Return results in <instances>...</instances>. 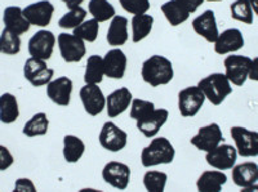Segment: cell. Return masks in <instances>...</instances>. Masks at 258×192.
<instances>
[{
  "label": "cell",
  "mask_w": 258,
  "mask_h": 192,
  "mask_svg": "<svg viewBox=\"0 0 258 192\" xmlns=\"http://www.w3.org/2000/svg\"><path fill=\"white\" fill-rule=\"evenodd\" d=\"M142 80L150 87H160L173 80V65L164 55H151L142 63L141 67Z\"/></svg>",
  "instance_id": "1"
},
{
  "label": "cell",
  "mask_w": 258,
  "mask_h": 192,
  "mask_svg": "<svg viewBox=\"0 0 258 192\" xmlns=\"http://www.w3.org/2000/svg\"><path fill=\"white\" fill-rule=\"evenodd\" d=\"M176 157V149L168 138L154 137L141 152V164L145 168L172 164Z\"/></svg>",
  "instance_id": "2"
},
{
  "label": "cell",
  "mask_w": 258,
  "mask_h": 192,
  "mask_svg": "<svg viewBox=\"0 0 258 192\" xmlns=\"http://www.w3.org/2000/svg\"><path fill=\"white\" fill-rule=\"evenodd\" d=\"M198 87L213 106H220L232 93L231 83L222 73H213L203 78Z\"/></svg>",
  "instance_id": "3"
},
{
  "label": "cell",
  "mask_w": 258,
  "mask_h": 192,
  "mask_svg": "<svg viewBox=\"0 0 258 192\" xmlns=\"http://www.w3.org/2000/svg\"><path fill=\"white\" fill-rule=\"evenodd\" d=\"M253 59L246 55L232 54L226 57L225 62V75L234 85H243L249 78L250 67H252Z\"/></svg>",
  "instance_id": "4"
},
{
  "label": "cell",
  "mask_w": 258,
  "mask_h": 192,
  "mask_svg": "<svg viewBox=\"0 0 258 192\" xmlns=\"http://www.w3.org/2000/svg\"><path fill=\"white\" fill-rule=\"evenodd\" d=\"M100 145L110 152H120L128 145V133L112 121H106L98 136Z\"/></svg>",
  "instance_id": "5"
},
{
  "label": "cell",
  "mask_w": 258,
  "mask_h": 192,
  "mask_svg": "<svg viewBox=\"0 0 258 192\" xmlns=\"http://www.w3.org/2000/svg\"><path fill=\"white\" fill-rule=\"evenodd\" d=\"M24 76L34 87H44L53 80L54 70L48 67L47 61L30 57L24 65Z\"/></svg>",
  "instance_id": "6"
},
{
  "label": "cell",
  "mask_w": 258,
  "mask_h": 192,
  "mask_svg": "<svg viewBox=\"0 0 258 192\" xmlns=\"http://www.w3.org/2000/svg\"><path fill=\"white\" fill-rule=\"evenodd\" d=\"M206 96L198 85L187 87L178 93V110L183 117H194L204 106Z\"/></svg>",
  "instance_id": "7"
},
{
  "label": "cell",
  "mask_w": 258,
  "mask_h": 192,
  "mask_svg": "<svg viewBox=\"0 0 258 192\" xmlns=\"http://www.w3.org/2000/svg\"><path fill=\"white\" fill-rule=\"evenodd\" d=\"M230 133L238 155L243 157L258 156V132L249 131L244 126H232Z\"/></svg>",
  "instance_id": "8"
},
{
  "label": "cell",
  "mask_w": 258,
  "mask_h": 192,
  "mask_svg": "<svg viewBox=\"0 0 258 192\" xmlns=\"http://www.w3.org/2000/svg\"><path fill=\"white\" fill-rule=\"evenodd\" d=\"M56 41V35L52 31L40 30L35 32L29 40V54L32 58L48 61L52 57Z\"/></svg>",
  "instance_id": "9"
},
{
  "label": "cell",
  "mask_w": 258,
  "mask_h": 192,
  "mask_svg": "<svg viewBox=\"0 0 258 192\" xmlns=\"http://www.w3.org/2000/svg\"><path fill=\"white\" fill-rule=\"evenodd\" d=\"M57 43H58L61 57L68 63L80 62L84 58L85 53H87L84 41L78 38V36L73 35V34L62 32L57 38Z\"/></svg>",
  "instance_id": "10"
},
{
  "label": "cell",
  "mask_w": 258,
  "mask_h": 192,
  "mask_svg": "<svg viewBox=\"0 0 258 192\" xmlns=\"http://www.w3.org/2000/svg\"><path fill=\"white\" fill-rule=\"evenodd\" d=\"M223 141L225 138H223L220 125L217 122H212V124L199 128L198 133L191 138L190 142L199 151L209 152L216 149L218 145L223 143Z\"/></svg>",
  "instance_id": "11"
},
{
  "label": "cell",
  "mask_w": 258,
  "mask_h": 192,
  "mask_svg": "<svg viewBox=\"0 0 258 192\" xmlns=\"http://www.w3.org/2000/svg\"><path fill=\"white\" fill-rule=\"evenodd\" d=\"M238 160V151L235 147L227 143H221L216 149L207 152L206 161L209 166L216 170H229L232 169Z\"/></svg>",
  "instance_id": "12"
},
{
  "label": "cell",
  "mask_w": 258,
  "mask_h": 192,
  "mask_svg": "<svg viewBox=\"0 0 258 192\" xmlns=\"http://www.w3.org/2000/svg\"><path fill=\"white\" fill-rule=\"evenodd\" d=\"M84 111L89 116H98L106 108V97L97 84H85L79 92Z\"/></svg>",
  "instance_id": "13"
},
{
  "label": "cell",
  "mask_w": 258,
  "mask_h": 192,
  "mask_svg": "<svg viewBox=\"0 0 258 192\" xmlns=\"http://www.w3.org/2000/svg\"><path fill=\"white\" fill-rule=\"evenodd\" d=\"M106 183L119 191H125L131 183V168L120 161H109L102 169Z\"/></svg>",
  "instance_id": "14"
},
{
  "label": "cell",
  "mask_w": 258,
  "mask_h": 192,
  "mask_svg": "<svg viewBox=\"0 0 258 192\" xmlns=\"http://www.w3.org/2000/svg\"><path fill=\"white\" fill-rule=\"evenodd\" d=\"M25 18L30 22V25L38 27H47L52 21L54 13V6L49 0H40L36 3L29 4L22 9Z\"/></svg>",
  "instance_id": "15"
},
{
  "label": "cell",
  "mask_w": 258,
  "mask_h": 192,
  "mask_svg": "<svg viewBox=\"0 0 258 192\" xmlns=\"http://www.w3.org/2000/svg\"><path fill=\"white\" fill-rule=\"evenodd\" d=\"M73 93V80L68 76H59L53 79L47 85V96L53 103L62 107H68Z\"/></svg>",
  "instance_id": "16"
},
{
  "label": "cell",
  "mask_w": 258,
  "mask_h": 192,
  "mask_svg": "<svg viewBox=\"0 0 258 192\" xmlns=\"http://www.w3.org/2000/svg\"><path fill=\"white\" fill-rule=\"evenodd\" d=\"M168 117H169V111L165 110V108H155L151 114L145 116L144 119L137 120L136 126L145 137L154 138L158 136L160 129L165 125Z\"/></svg>",
  "instance_id": "17"
},
{
  "label": "cell",
  "mask_w": 258,
  "mask_h": 192,
  "mask_svg": "<svg viewBox=\"0 0 258 192\" xmlns=\"http://www.w3.org/2000/svg\"><path fill=\"white\" fill-rule=\"evenodd\" d=\"M245 40L239 29H227L218 35L214 41V52L217 54L225 55L240 50L244 47Z\"/></svg>",
  "instance_id": "18"
},
{
  "label": "cell",
  "mask_w": 258,
  "mask_h": 192,
  "mask_svg": "<svg viewBox=\"0 0 258 192\" xmlns=\"http://www.w3.org/2000/svg\"><path fill=\"white\" fill-rule=\"evenodd\" d=\"M133 101L132 92L128 88L123 87L119 89L114 90L112 93L106 97V111L109 117L114 119V117L120 116L124 114Z\"/></svg>",
  "instance_id": "19"
},
{
  "label": "cell",
  "mask_w": 258,
  "mask_h": 192,
  "mask_svg": "<svg viewBox=\"0 0 258 192\" xmlns=\"http://www.w3.org/2000/svg\"><path fill=\"white\" fill-rule=\"evenodd\" d=\"M192 29L198 35L206 39L208 43H214L217 40L218 32L217 21L212 9H207L200 16L192 21Z\"/></svg>",
  "instance_id": "20"
},
{
  "label": "cell",
  "mask_w": 258,
  "mask_h": 192,
  "mask_svg": "<svg viewBox=\"0 0 258 192\" xmlns=\"http://www.w3.org/2000/svg\"><path fill=\"white\" fill-rule=\"evenodd\" d=\"M128 58L120 48L109 50L103 57L105 76L110 79H123L126 71Z\"/></svg>",
  "instance_id": "21"
},
{
  "label": "cell",
  "mask_w": 258,
  "mask_h": 192,
  "mask_svg": "<svg viewBox=\"0 0 258 192\" xmlns=\"http://www.w3.org/2000/svg\"><path fill=\"white\" fill-rule=\"evenodd\" d=\"M3 22L6 25V29L9 31L15 32L17 35L26 34L30 30V22L25 18L24 12L21 7L11 6L7 7L3 12Z\"/></svg>",
  "instance_id": "22"
},
{
  "label": "cell",
  "mask_w": 258,
  "mask_h": 192,
  "mask_svg": "<svg viewBox=\"0 0 258 192\" xmlns=\"http://www.w3.org/2000/svg\"><path fill=\"white\" fill-rule=\"evenodd\" d=\"M232 182L240 188L253 186L258 182V164L245 161L232 168Z\"/></svg>",
  "instance_id": "23"
},
{
  "label": "cell",
  "mask_w": 258,
  "mask_h": 192,
  "mask_svg": "<svg viewBox=\"0 0 258 192\" xmlns=\"http://www.w3.org/2000/svg\"><path fill=\"white\" fill-rule=\"evenodd\" d=\"M227 182V175L221 170H206L197 180L198 192H221Z\"/></svg>",
  "instance_id": "24"
},
{
  "label": "cell",
  "mask_w": 258,
  "mask_h": 192,
  "mask_svg": "<svg viewBox=\"0 0 258 192\" xmlns=\"http://www.w3.org/2000/svg\"><path fill=\"white\" fill-rule=\"evenodd\" d=\"M128 18L124 16H115L111 20L109 30H107V43L109 45L119 48L128 41Z\"/></svg>",
  "instance_id": "25"
},
{
  "label": "cell",
  "mask_w": 258,
  "mask_h": 192,
  "mask_svg": "<svg viewBox=\"0 0 258 192\" xmlns=\"http://www.w3.org/2000/svg\"><path fill=\"white\" fill-rule=\"evenodd\" d=\"M85 152V143L82 138L74 134H66L63 137V159L66 163L75 164L80 160Z\"/></svg>",
  "instance_id": "26"
},
{
  "label": "cell",
  "mask_w": 258,
  "mask_h": 192,
  "mask_svg": "<svg viewBox=\"0 0 258 192\" xmlns=\"http://www.w3.org/2000/svg\"><path fill=\"white\" fill-rule=\"evenodd\" d=\"M20 117V107L17 98L12 93H3L0 96V122L13 124Z\"/></svg>",
  "instance_id": "27"
},
{
  "label": "cell",
  "mask_w": 258,
  "mask_h": 192,
  "mask_svg": "<svg viewBox=\"0 0 258 192\" xmlns=\"http://www.w3.org/2000/svg\"><path fill=\"white\" fill-rule=\"evenodd\" d=\"M132 41L140 43L150 35L153 30L154 17L151 15H136L133 16L132 21Z\"/></svg>",
  "instance_id": "28"
},
{
  "label": "cell",
  "mask_w": 258,
  "mask_h": 192,
  "mask_svg": "<svg viewBox=\"0 0 258 192\" xmlns=\"http://www.w3.org/2000/svg\"><path fill=\"white\" fill-rule=\"evenodd\" d=\"M105 76L103 58L100 55H91L85 65L84 82L85 84H100Z\"/></svg>",
  "instance_id": "29"
},
{
  "label": "cell",
  "mask_w": 258,
  "mask_h": 192,
  "mask_svg": "<svg viewBox=\"0 0 258 192\" xmlns=\"http://www.w3.org/2000/svg\"><path fill=\"white\" fill-rule=\"evenodd\" d=\"M161 12L165 16L170 26H179L188 20L190 13L183 7L179 6L176 0H168L167 3L161 6Z\"/></svg>",
  "instance_id": "30"
},
{
  "label": "cell",
  "mask_w": 258,
  "mask_h": 192,
  "mask_svg": "<svg viewBox=\"0 0 258 192\" xmlns=\"http://www.w3.org/2000/svg\"><path fill=\"white\" fill-rule=\"evenodd\" d=\"M48 129H49V119H48L47 114L38 112L29 121H26L24 129H22V133L26 137L32 138L38 137V136H45L48 133Z\"/></svg>",
  "instance_id": "31"
},
{
  "label": "cell",
  "mask_w": 258,
  "mask_h": 192,
  "mask_svg": "<svg viewBox=\"0 0 258 192\" xmlns=\"http://www.w3.org/2000/svg\"><path fill=\"white\" fill-rule=\"evenodd\" d=\"M88 11L98 22H106L116 16L114 6L109 0H91L88 4Z\"/></svg>",
  "instance_id": "32"
},
{
  "label": "cell",
  "mask_w": 258,
  "mask_h": 192,
  "mask_svg": "<svg viewBox=\"0 0 258 192\" xmlns=\"http://www.w3.org/2000/svg\"><path fill=\"white\" fill-rule=\"evenodd\" d=\"M167 182V173L159 170H147L142 178V183L147 192H165Z\"/></svg>",
  "instance_id": "33"
},
{
  "label": "cell",
  "mask_w": 258,
  "mask_h": 192,
  "mask_svg": "<svg viewBox=\"0 0 258 192\" xmlns=\"http://www.w3.org/2000/svg\"><path fill=\"white\" fill-rule=\"evenodd\" d=\"M98 32H100V22L94 20V18H91V20H85L83 24L75 27L73 31V35L78 36L83 41L93 43L98 38Z\"/></svg>",
  "instance_id": "34"
},
{
  "label": "cell",
  "mask_w": 258,
  "mask_h": 192,
  "mask_svg": "<svg viewBox=\"0 0 258 192\" xmlns=\"http://www.w3.org/2000/svg\"><path fill=\"white\" fill-rule=\"evenodd\" d=\"M21 50V39L20 35L15 32L9 31L4 27L0 35V53L7 55H16Z\"/></svg>",
  "instance_id": "35"
},
{
  "label": "cell",
  "mask_w": 258,
  "mask_h": 192,
  "mask_svg": "<svg viewBox=\"0 0 258 192\" xmlns=\"http://www.w3.org/2000/svg\"><path fill=\"white\" fill-rule=\"evenodd\" d=\"M231 17L246 25L253 24V8L249 0H235L230 7Z\"/></svg>",
  "instance_id": "36"
},
{
  "label": "cell",
  "mask_w": 258,
  "mask_h": 192,
  "mask_svg": "<svg viewBox=\"0 0 258 192\" xmlns=\"http://www.w3.org/2000/svg\"><path fill=\"white\" fill-rule=\"evenodd\" d=\"M87 17V11L82 7H78V8L70 9L68 13H64L58 21V26L61 29H75V27L79 26L80 24H83Z\"/></svg>",
  "instance_id": "37"
},
{
  "label": "cell",
  "mask_w": 258,
  "mask_h": 192,
  "mask_svg": "<svg viewBox=\"0 0 258 192\" xmlns=\"http://www.w3.org/2000/svg\"><path fill=\"white\" fill-rule=\"evenodd\" d=\"M129 108H131V111H129V116H131V119L137 121V120L144 119L145 116L151 114V112L155 110V105H154V102H150V101H146V99L133 98L132 103H131V107Z\"/></svg>",
  "instance_id": "38"
},
{
  "label": "cell",
  "mask_w": 258,
  "mask_h": 192,
  "mask_svg": "<svg viewBox=\"0 0 258 192\" xmlns=\"http://www.w3.org/2000/svg\"><path fill=\"white\" fill-rule=\"evenodd\" d=\"M124 11L131 15H145L150 9V0H119Z\"/></svg>",
  "instance_id": "39"
},
{
  "label": "cell",
  "mask_w": 258,
  "mask_h": 192,
  "mask_svg": "<svg viewBox=\"0 0 258 192\" xmlns=\"http://www.w3.org/2000/svg\"><path fill=\"white\" fill-rule=\"evenodd\" d=\"M15 163V157L6 146L0 145V172L9 169Z\"/></svg>",
  "instance_id": "40"
},
{
  "label": "cell",
  "mask_w": 258,
  "mask_h": 192,
  "mask_svg": "<svg viewBox=\"0 0 258 192\" xmlns=\"http://www.w3.org/2000/svg\"><path fill=\"white\" fill-rule=\"evenodd\" d=\"M12 192H38L36 186L29 178H18L15 182Z\"/></svg>",
  "instance_id": "41"
},
{
  "label": "cell",
  "mask_w": 258,
  "mask_h": 192,
  "mask_svg": "<svg viewBox=\"0 0 258 192\" xmlns=\"http://www.w3.org/2000/svg\"><path fill=\"white\" fill-rule=\"evenodd\" d=\"M176 2L179 6L183 7V8L191 15V13L197 12V9L199 8L206 0H176Z\"/></svg>",
  "instance_id": "42"
},
{
  "label": "cell",
  "mask_w": 258,
  "mask_h": 192,
  "mask_svg": "<svg viewBox=\"0 0 258 192\" xmlns=\"http://www.w3.org/2000/svg\"><path fill=\"white\" fill-rule=\"evenodd\" d=\"M249 79L254 80V82H258V57L253 59L252 67H250V73H249Z\"/></svg>",
  "instance_id": "43"
},
{
  "label": "cell",
  "mask_w": 258,
  "mask_h": 192,
  "mask_svg": "<svg viewBox=\"0 0 258 192\" xmlns=\"http://www.w3.org/2000/svg\"><path fill=\"white\" fill-rule=\"evenodd\" d=\"M62 2H63L64 6L68 7L69 9H74L80 7V4H82L84 0H62Z\"/></svg>",
  "instance_id": "44"
},
{
  "label": "cell",
  "mask_w": 258,
  "mask_h": 192,
  "mask_svg": "<svg viewBox=\"0 0 258 192\" xmlns=\"http://www.w3.org/2000/svg\"><path fill=\"white\" fill-rule=\"evenodd\" d=\"M240 192H258V184H253V186L249 187H244V188L240 189Z\"/></svg>",
  "instance_id": "45"
},
{
  "label": "cell",
  "mask_w": 258,
  "mask_h": 192,
  "mask_svg": "<svg viewBox=\"0 0 258 192\" xmlns=\"http://www.w3.org/2000/svg\"><path fill=\"white\" fill-rule=\"evenodd\" d=\"M249 3L253 8V12L258 16V0H249Z\"/></svg>",
  "instance_id": "46"
},
{
  "label": "cell",
  "mask_w": 258,
  "mask_h": 192,
  "mask_svg": "<svg viewBox=\"0 0 258 192\" xmlns=\"http://www.w3.org/2000/svg\"><path fill=\"white\" fill-rule=\"evenodd\" d=\"M78 192H103L101 189H96V188H91V187H87V188H82L79 189Z\"/></svg>",
  "instance_id": "47"
},
{
  "label": "cell",
  "mask_w": 258,
  "mask_h": 192,
  "mask_svg": "<svg viewBox=\"0 0 258 192\" xmlns=\"http://www.w3.org/2000/svg\"><path fill=\"white\" fill-rule=\"evenodd\" d=\"M207 2H222V0H207Z\"/></svg>",
  "instance_id": "48"
}]
</instances>
